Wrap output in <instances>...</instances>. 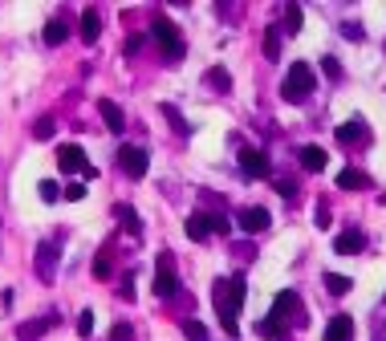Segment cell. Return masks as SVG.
<instances>
[{"mask_svg": "<svg viewBox=\"0 0 386 341\" xmlns=\"http://www.w3.org/2000/svg\"><path fill=\"white\" fill-rule=\"evenodd\" d=\"M244 276H219L212 285V300H215V313H219V321H224V333L228 338H236L240 333V325H236V313H240V305H244Z\"/></svg>", "mask_w": 386, "mask_h": 341, "instance_id": "obj_1", "label": "cell"}, {"mask_svg": "<svg viewBox=\"0 0 386 341\" xmlns=\"http://www.w3.org/2000/svg\"><path fill=\"white\" fill-rule=\"evenodd\" d=\"M313 85H317L313 69H309L305 61H293V65H289V74H285V82H281V98L297 106V102H305V98L313 94Z\"/></svg>", "mask_w": 386, "mask_h": 341, "instance_id": "obj_2", "label": "cell"}, {"mask_svg": "<svg viewBox=\"0 0 386 341\" xmlns=\"http://www.w3.org/2000/svg\"><path fill=\"white\" fill-rule=\"evenodd\" d=\"M151 289H155V297H163V300H171L175 293H179V272H175V256H171V252H163V256H159Z\"/></svg>", "mask_w": 386, "mask_h": 341, "instance_id": "obj_3", "label": "cell"}, {"mask_svg": "<svg viewBox=\"0 0 386 341\" xmlns=\"http://www.w3.org/2000/svg\"><path fill=\"white\" fill-rule=\"evenodd\" d=\"M151 37L159 41V49H163L171 61H179V57L187 53V45H183V37H179V29H175L167 16H155V25H151Z\"/></svg>", "mask_w": 386, "mask_h": 341, "instance_id": "obj_4", "label": "cell"}, {"mask_svg": "<svg viewBox=\"0 0 386 341\" xmlns=\"http://www.w3.org/2000/svg\"><path fill=\"white\" fill-rule=\"evenodd\" d=\"M57 167L69 170V175L78 170V175H86V179H94V175H98V170H94V163H86V151H82L78 142H65V146L57 151Z\"/></svg>", "mask_w": 386, "mask_h": 341, "instance_id": "obj_5", "label": "cell"}, {"mask_svg": "<svg viewBox=\"0 0 386 341\" xmlns=\"http://www.w3.org/2000/svg\"><path fill=\"white\" fill-rule=\"evenodd\" d=\"M147 163H151V159H147L142 146H122V151H118V167H122V175H130V179H142V175H147Z\"/></svg>", "mask_w": 386, "mask_h": 341, "instance_id": "obj_6", "label": "cell"}, {"mask_svg": "<svg viewBox=\"0 0 386 341\" xmlns=\"http://www.w3.org/2000/svg\"><path fill=\"white\" fill-rule=\"evenodd\" d=\"M57 252H61L57 244H41V248H37V276H41L45 285L57 280Z\"/></svg>", "mask_w": 386, "mask_h": 341, "instance_id": "obj_7", "label": "cell"}, {"mask_svg": "<svg viewBox=\"0 0 386 341\" xmlns=\"http://www.w3.org/2000/svg\"><path fill=\"white\" fill-rule=\"evenodd\" d=\"M240 170H244L248 179H264L272 167H268V155H264V151H253V146H248V151H240Z\"/></svg>", "mask_w": 386, "mask_h": 341, "instance_id": "obj_8", "label": "cell"}, {"mask_svg": "<svg viewBox=\"0 0 386 341\" xmlns=\"http://www.w3.org/2000/svg\"><path fill=\"white\" fill-rule=\"evenodd\" d=\"M362 248H366V236H362L358 228H350V232H342V236L334 240V252L338 256H358Z\"/></svg>", "mask_w": 386, "mask_h": 341, "instance_id": "obj_9", "label": "cell"}, {"mask_svg": "<svg viewBox=\"0 0 386 341\" xmlns=\"http://www.w3.org/2000/svg\"><path fill=\"white\" fill-rule=\"evenodd\" d=\"M321 341H354V317L338 313V317L325 325V338H321Z\"/></svg>", "mask_w": 386, "mask_h": 341, "instance_id": "obj_10", "label": "cell"}, {"mask_svg": "<svg viewBox=\"0 0 386 341\" xmlns=\"http://www.w3.org/2000/svg\"><path fill=\"white\" fill-rule=\"evenodd\" d=\"M268 223H272V219H268V212H264V208H244V212H240V228H244L248 236L264 232Z\"/></svg>", "mask_w": 386, "mask_h": 341, "instance_id": "obj_11", "label": "cell"}, {"mask_svg": "<svg viewBox=\"0 0 386 341\" xmlns=\"http://www.w3.org/2000/svg\"><path fill=\"white\" fill-rule=\"evenodd\" d=\"M98 114L106 118V126L114 130V134H122V130H127V118H122V110H118V102H110V98H102V102H98Z\"/></svg>", "mask_w": 386, "mask_h": 341, "instance_id": "obj_12", "label": "cell"}, {"mask_svg": "<svg viewBox=\"0 0 386 341\" xmlns=\"http://www.w3.org/2000/svg\"><path fill=\"white\" fill-rule=\"evenodd\" d=\"M325 163H330V155H325L317 142L301 146V167H305V170H325Z\"/></svg>", "mask_w": 386, "mask_h": 341, "instance_id": "obj_13", "label": "cell"}, {"mask_svg": "<svg viewBox=\"0 0 386 341\" xmlns=\"http://www.w3.org/2000/svg\"><path fill=\"white\" fill-rule=\"evenodd\" d=\"M98 37H102V16L94 8H82V41L94 45Z\"/></svg>", "mask_w": 386, "mask_h": 341, "instance_id": "obj_14", "label": "cell"}, {"mask_svg": "<svg viewBox=\"0 0 386 341\" xmlns=\"http://www.w3.org/2000/svg\"><path fill=\"white\" fill-rule=\"evenodd\" d=\"M301 309V300H297V293H277V300H272V321H281V317H289V313H297Z\"/></svg>", "mask_w": 386, "mask_h": 341, "instance_id": "obj_15", "label": "cell"}, {"mask_svg": "<svg viewBox=\"0 0 386 341\" xmlns=\"http://www.w3.org/2000/svg\"><path fill=\"white\" fill-rule=\"evenodd\" d=\"M338 187H342V191H362V187H370V179H366V170L345 167L342 175H338Z\"/></svg>", "mask_w": 386, "mask_h": 341, "instance_id": "obj_16", "label": "cell"}, {"mask_svg": "<svg viewBox=\"0 0 386 341\" xmlns=\"http://www.w3.org/2000/svg\"><path fill=\"white\" fill-rule=\"evenodd\" d=\"M183 232H187L191 240H208V236H212V223H208V215H187Z\"/></svg>", "mask_w": 386, "mask_h": 341, "instance_id": "obj_17", "label": "cell"}, {"mask_svg": "<svg viewBox=\"0 0 386 341\" xmlns=\"http://www.w3.org/2000/svg\"><path fill=\"white\" fill-rule=\"evenodd\" d=\"M69 37V25H65V16H53L49 25H45V45H61Z\"/></svg>", "mask_w": 386, "mask_h": 341, "instance_id": "obj_18", "label": "cell"}, {"mask_svg": "<svg viewBox=\"0 0 386 341\" xmlns=\"http://www.w3.org/2000/svg\"><path fill=\"white\" fill-rule=\"evenodd\" d=\"M338 138H342V142H366V122H362V118L342 122V126H338Z\"/></svg>", "mask_w": 386, "mask_h": 341, "instance_id": "obj_19", "label": "cell"}, {"mask_svg": "<svg viewBox=\"0 0 386 341\" xmlns=\"http://www.w3.org/2000/svg\"><path fill=\"white\" fill-rule=\"evenodd\" d=\"M325 289H330L334 297H345V293L354 289V280H350V276H342V272H325Z\"/></svg>", "mask_w": 386, "mask_h": 341, "instance_id": "obj_20", "label": "cell"}, {"mask_svg": "<svg viewBox=\"0 0 386 341\" xmlns=\"http://www.w3.org/2000/svg\"><path fill=\"white\" fill-rule=\"evenodd\" d=\"M53 321H57V317H41V321L25 325V329H21V341H37V338L45 333V329H53Z\"/></svg>", "mask_w": 386, "mask_h": 341, "instance_id": "obj_21", "label": "cell"}, {"mask_svg": "<svg viewBox=\"0 0 386 341\" xmlns=\"http://www.w3.org/2000/svg\"><path fill=\"white\" fill-rule=\"evenodd\" d=\"M264 57H272V61L281 57V29H268L264 33Z\"/></svg>", "mask_w": 386, "mask_h": 341, "instance_id": "obj_22", "label": "cell"}, {"mask_svg": "<svg viewBox=\"0 0 386 341\" xmlns=\"http://www.w3.org/2000/svg\"><path fill=\"white\" fill-rule=\"evenodd\" d=\"M114 215L122 219V228H127L130 236H138V215H134V208H114Z\"/></svg>", "mask_w": 386, "mask_h": 341, "instance_id": "obj_23", "label": "cell"}, {"mask_svg": "<svg viewBox=\"0 0 386 341\" xmlns=\"http://www.w3.org/2000/svg\"><path fill=\"white\" fill-rule=\"evenodd\" d=\"M285 29H289V37H297V33H301V8H297V4L285 8Z\"/></svg>", "mask_w": 386, "mask_h": 341, "instance_id": "obj_24", "label": "cell"}, {"mask_svg": "<svg viewBox=\"0 0 386 341\" xmlns=\"http://www.w3.org/2000/svg\"><path fill=\"white\" fill-rule=\"evenodd\" d=\"M208 85L228 94V89H232V78H228V69H212V74H208Z\"/></svg>", "mask_w": 386, "mask_h": 341, "instance_id": "obj_25", "label": "cell"}, {"mask_svg": "<svg viewBox=\"0 0 386 341\" xmlns=\"http://www.w3.org/2000/svg\"><path fill=\"white\" fill-rule=\"evenodd\" d=\"M37 191H41L45 204H57V199H61V187H57L53 179H41V187H37Z\"/></svg>", "mask_w": 386, "mask_h": 341, "instance_id": "obj_26", "label": "cell"}, {"mask_svg": "<svg viewBox=\"0 0 386 341\" xmlns=\"http://www.w3.org/2000/svg\"><path fill=\"white\" fill-rule=\"evenodd\" d=\"M183 338L187 341H208V329L200 321H183Z\"/></svg>", "mask_w": 386, "mask_h": 341, "instance_id": "obj_27", "label": "cell"}, {"mask_svg": "<svg viewBox=\"0 0 386 341\" xmlns=\"http://www.w3.org/2000/svg\"><path fill=\"white\" fill-rule=\"evenodd\" d=\"M163 114H167V118H171L175 134H191V126H187V122H183V114H179V110H175V106H163Z\"/></svg>", "mask_w": 386, "mask_h": 341, "instance_id": "obj_28", "label": "cell"}, {"mask_svg": "<svg viewBox=\"0 0 386 341\" xmlns=\"http://www.w3.org/2000/svg\"><path fill=\"white\" fill-rule=\"evenodd\" d=\"M61 199H69V204H78V199H86V183H69V187L61 191Z\"/></svg>", "mask_w": 386, "mask_h": 341, "instance_id": "obj_29", "label": "cell"}, {"mask_svg": "<svg viewBox=\"0 0 386 341\" xmlns=\"http://www.w3.org/2000/svg\"><path fill=\"white\" fill-rule=\"evenodd\" d=\"M78 333H82V338L94 333V309H82V317H78Z\"/></svg>", "mask_w": 386, "mask_h": 341, "instance_id": "obj_30", "label": "cell"}, {"mask_svg": "<svg viewBox=\"0 0 386 341\" xmlns=\"http://www.w3.org/2000/svg\"><path fill=\"white\" fill-rule=\"evenodd\" d=\"M130 338H134V329H130L127 321H118V325L110 329V341H130Z\"/></svg>", "mask_w": 386, "mask_h": 341, "instance_id": "obj_31", "label": "cell"}, {"mask_svg": "<svg viewBox=\"0 0 386 341\" xmlns=\"http://www.w3.org/2000/svg\"><path fill=\"white\" fill-rule=\"evenodd\" d=\"M33 138H53V118H41V122H37V126H33Z\"/></svg>", "mask_w": 386, "mask_h": 341, "instance_id": "obj_32", "label": "cell"}, {"mask_svg": "<svg viewBox=\"0 0 386 341\" xmlns=\"http://www.w3.org/2000/svg\"><path fill=\"white\" fill-rule=\"evenodd\" d=\"M208 223H212V232H219V236H228V215H208Z\"/></svg>", "mask_w": 386, "mask_h": 341, "instance_id": "obj_33", "label": "cell"}, {"mask_svg": "<svg viewBox=\"0 0 386 341\" xmlns=\"http://www.w3.org/2000/svg\"><path fill=\"white\" fill-rule=\"evenodd\" d=\"M94 276H102V280L110 276V260H106V256H98V260H94Z\"/></svg>", "mask_w": 386, "mask_h": 341, "instance_id": "obj_34", "label": "cell"}, {"mask_svg": "<svg viewBox=\"0 0 386 341\" xmlns=\"http://www.w3.org/2000/svg\"><path fill=\"white\" fill-rule=\"evenodd\" d=\"M313 219H317V228H330V208H325V204H317Z\"/></svg>", "mask_w": 386, "mask_h": 341, "instance_id": "obj_35", "label": "cell"}, {"mask_svg": "<svg viewBox=\"0 0 386 341\" xmlns=\"http://www.w3.org/2000/svg\"><path fill=\"white\" fill-rule=\"evenodd\" d=\"M277 191H281V195H285V199H293V195H297V187H293V183H289V179H281V183H277Z\"/></svg>", "mask_w": 386, "mask_h": 341, "instance_id": "obj_36", "label": "cell"}, {"mask_svg": "<svg viewBox=\"0 0 386 341\" xmlns=\"http://www.w3.org/2000/svg\"><path fill=\"white\" fill-rule=\"evenodd\" d=\"M122 49H127V53H138V49H142V37H130V41L122 45Z\"/></svg>", "mask_w": 386, "mask_h": 341, "instance_id": "obj_37", "label": "cell"}]
</instances>
